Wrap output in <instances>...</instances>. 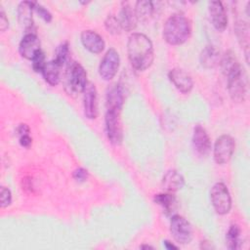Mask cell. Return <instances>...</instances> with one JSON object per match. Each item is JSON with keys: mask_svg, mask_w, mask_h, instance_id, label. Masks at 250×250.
<instances>
[{"mask_svg": "<svg viewBox=\"0 0 250 250\" xmlns=\"http://www.w3.org/2000/svg\"><path fill=\"white\" fill-rule=\"evenodd\" d=\"M35 2L22 1L18 6V20L20 24L25 29L30 30L33 27L32 14L34 11Z\"/></svg>", "mask_w": 250, "mask_h": 250, "instance_id": "obj_17", "label": "cell"}, {"mask_svg": "<svg viewBox=\"0 0 250 250\" xmlns=\"http://www.w3.org/2000/svg\"><path fill=\"white\" fill-rule=\"evenodd\" d=\"M88 175H89L88 171L86 169H84V168H78L72 174L74 180L79 182V183L85 182L88 179Z\"/></svg>", "mask_w": 250, "mask_h": 250, "instance_id": "obj_32", "label": "cell"}, {"mask_svg": "<svg viewBox=\"0 0 250 250\" xmlns=\"http://www.w3.org/2000/svg\"><path fill=\"white\" fill-rule=\"evenodd\" d=\"M140 248H153L152 246H149V245H142V246H140Z\"/></svg>", "mask_w": 250, "mask_h": 250, "instance_id": "obj_37", "label": "cell"}, {"mask_svg": "<svg viewBox=\"0 0 250 250\" xmlns=\"http://www.w3.org/2000/svg\"><path fill=\"white\" fill-rule=\"evenodd\" d=\"M83 93L84 114L89 119H95L98 116V95L95 85L91 82L87 83V86Z\"/></svg>", "mask_w": 250, "mask_h": 250, "instance_id": "obj_10", "label": "cell"}, {"mask_svg": "<svg viewBox=\"0 0 250 250\" xmlns=\"http://www.w3.org/2000/svg\"><path fill=\"white\" fill-rule=\"evenodd\" d=\"M124 104L123 89L119 84L111 85L106 92V110L121 111Z\"/></svg>", "mask_w": 250, "mask_h": 250, "instance_id": "obj_16", "label": "cell"}, {"mask_svg": "<svg viewBox=\"0 0 250 250\" xmlns=\"http://www.w3.org/2000/svg\"><path fill=\"white\" fill-rule=\"evenodd\" d=\"M81 42L85 49L93 54H100L104 49V41L103 37L94 30H84L81 35Z\"/></svg>", "mask_w": 250, "mask_h": 250, "instance_id": "obj_15", "label": "cell"}, {"mask_svg": "<svg viewBox=\"0 0 250 250\" xmlns=\"http://www.w3.org/2000/svg\"><path fill=\"white\" fill-rule=\"evenodd\" d=\"M208 11L213 26L219 31H224L228 25V16L223 3L220 1L209 2Z\"/></svg>", "mask_w": 250, "mask_h": 250, "instance_id": "obj_11", "label": "cell"}, {"mask_svg": "<svg viewBox=\"0 0 250 250\" xmlns=\"http://www.w3.org/2000/svg\"><path fill=\"white\" fill-rule=\"evenodd\" d=\"M104 26H105V29L110 33V34H113V35H116V34H119L121 32V25H120V22L118 21V19L112 15L108 16L104 21Z\"/></svg>", "mask_w": 250, "mask_h": 250, "instance_id": "obj_28", "label": "cell"}, {"mask_svg": "<svg viewBox=\"0 0 250 250\" xmlns=\"http://www.w3.org/2000/svg\"><path fill=\"white\" fill-rule=\"evenodd\" d=\"M199 60L205 68H213L220 62V52L216 47L208 45L201 51Z\"/></svg>", "mask_w": 250, "mask_h": 250, "instance_id": "obj_20", "label": "cell"}, {"mask_svg": "<svg viewBox=\"0 0 250 250\" xmlns=\"http://www.w3.org/2000/svg\"><path fill=\"white\" fill-rule=\"evenodd\" d=\"M185 186L184 177L177 170H169L162 179V188L166 192H176Z\"/></svg>", "mask_w": 250, "mask_h": 250, "instance_id": "obj_19", "label": "cell"}, {"mask_svg": "<svg viewBox=\"0 0 250 250\" xmlns=\"http://www.w3.org/2000/svg\"><path fill=\"white\" fill-rule=\"evenodd\" d=\"M235 32L240 45L245 50L246 61L248 62V49H249V27L248 24L242 21H238L235 23Z\"/></svg>", "mask_w": 250, "mask_h": 250, "instance_id": "obj_23", "label": "cell"}, {"mask_svg": "<svg viewBox=\"0 0 250 250\" xmlns=\"http://www.w3.org/2000/svg\"><path fill=\"white\" fill-rule=\"evenodd\" d=\"M118 21L122 29H124L125 31H132L136 28L139 21L136 16L135 9H133L128 2H122Z\"/></svg>", "mask_w": 250, "mask_h": 250, "instance_id": "obj_18", "label": "cell"}, {"mask_svg": "<svg viewBox=\"0 0 250 250\" xmlns=\"http://www.w3.org/2000/svg\"><path fill=\"white\" fill-rule=\"evenodd\" d=\"M120 112L116 110H106L105 112V131L108 141L115 146L121 144L123 139Z\"/></svg>", "mask_w": 250, "mask_h": 250, "instance_id": "obj_8", "label": "cell"}, {"mask_svg": "<svg viewBox=\"0 0 250 250\" xmlns=\"http://www.w3.org/2000/svg\"><path fill=\"white\" fill-rule=\"evenodd\" d=\"M164 246H165V248H167V249H178V247L176 246V245H174L173 243H171L170 241H168V240H165L164 241Z\"/></svg>", "mask_w": 250, "mask_h": 250, "instance_id": "obj_36", "label": "cell"}, {"mask_svg": "<svg viewBox=\"0 0 250 250\" xmlns=\"http://www.w3.org/2000/svg\"><path fill=\"white\" fill-rule=\"evenodd\" d=\"M191 34L189 20L181 14H175L167 19L163 26V37L170 45L184 44Z\"/></svg>", "mask_w": 250, "mask_h": 250, "instance_id": "obj_2", "label": "cell"}, {"mask_svg": "<svg viewBox=\"0 0 250 250\" xmlns=\"http://www.w3.org/2000/svg\"><path fill=\"white\" fill-rule=\"evenodd\" d=\"M235 148V142L229 135L220 136L214 146V160L217 164H226L231 158Z\"/></svg>", "mask_w": 250, "mask_h": 250, "instance_id": "obj_7", "label": "cell"}, {"mask_svg": "<svg viewBox=\"0 0 250 250\" xmlns=\"http://www.w3.org/2000/svg\"><path fill=\"white\" fill-rule=\"evenodd\" d=\"M210 198L215 211L220 215L228 214L231 208V197L224 183H216L210 191Z\"/></svg>", "mask_w": 250, "mask_h": 250, "instance_id": "obj_5", "label": "cell"}, {"mask_svg": "<svg viewBox=\"0 0 250 250\" xmlns=\"http://www.w3.org/2000/svg\"><path fill=\"white\" fill-rule=\"evenodd\" d=\"M240 229L237 225H231L227 232L226 240L229 249L234 250L240 246Z\"/></svg>", "mask_w": 250, "mask_h": 250, "instance_id": "obj_26", "label": "cell"}, {"mask_svg": "<svg viewBox=\"0 0 250 250\" xmlns=\"http://www.w3.org/2000/svg\"><path fill=\"white\" fill-rule=\"evenodd\" d=\"M60 67L61 65L55 61L47 62L43 70L42 74L47 83H49L52 86H56L60 82Z\"/></svg>", "mask_w": 250, "mask_h": 250, "instance_id": "obj_21", "label": "cell"}, {"mask_svg": "<svg viewBox=\"0 0 250 250\" xmlns=\"http://www.w3.org/2000/svg\"><path fill=\"white\" fill-rule=\"evenodd\" d=\"M170 231L173 238L180 244H188L192 239V227L180 215H174L170 220Z\"/></svg>", "mask_w": 250, "mask_h": 250, "instance_id": "obj_6", "label": "cell"}, {"mask_svg": "<svg viewBox=\"0 0 250 250\" xmlns=\"http://www.w3.org/2000/svg\"><path fill=\"white\" fill-rule=\"evenodd\" d=\"M20 137L21 136H23V135H27L29 134V127L26 125V124H21L18 129H17Z\"/></svg>", "mask_w": 250, "mask_h": 250, "instance_id": "obj_35", "label": "cell"}, {"mask_svg": "<svg viewBox=\"0 0 250 250\" xmlns=\"http://www.w3.org/2000/svg\"><path fill=\"white\" fill-rule=\"evenodd\" d=\"M40 45V40L38 39L36 34L32 32H27L20 42L19 52L21 57L27 60H32L35 55L39 51H41Z\"/></svg>", "mask_w": 250, "mask_h": 250, "instance_id": "obj_12", "label": "cell"}, {"mask_svg": "<svg viewBox=\"0 0 250 250\" xmlns=\"http://www.w3.org/2000/svg\"><path fill=\"white\" fill-rule=\"evenodd\" d=\"M34 10L37 12V14L46 21V22H50L52 21V15L51 13L45 9L43 6H41L40 4L35 2V6H34Z\"/></svg>", "mask_w": 250, "mask_h": 250, "instance_id": "obj_31", "label": "cell"}, {"mask_svg": "<svg viewBox=\"0 0 250 250\" xmlns=\"http://www.w3.org/2000/svg\"><path fill=\"white\" fill-rule=\"evenodd\" d=\"M68 54H69V48H68V44L67 42H63L62 44H60L57 49H56V57H55V61L61 65L62 66L68 59Z\"/></svg>", "mask_w": 250, "mask_h": 250, "instance_id": "obj_27", "label": "cell"}, {"mask_svg": "<svg viewBox=\"0 0 250 250\" xmlns=\"http://www.w3.org/2000/svg\"><path fill=\"white\" fill-rule=\"evenodd\" d=\"M127 53L131 65L140 71L148 68L154 59L152 42L143 33L130 35L127 43Z\"/></svg>", "mask_w": 250, "mask_h": 250, "instance_id": "obj_1", "label": "cell"}, {"mask_svg": "<svg viewBox=\"0 0 250 250\" xmlns=\"http://www.w3.org/2000/svg\"><path fill=\"white\" fill-rule=\"evenodd\" d=\"M153 200L156 204L160 205L166 213H171L176 205V197L170 192L155 194Z\"/></svg>", "mask_w": 250, "mask_h": 250, "instance_id": "obj_25", "label": "cell"}, {"mask_svg": "<svg viewBox=\"0 0 250 250\" xmlns=\"http://www.w3.org/2000/svg\"><path fill=\"white\" fill-rule=\"evenodd\" d=\"M120 65V57L117 51L113 48L109 49L104 56L99 65V74L104 80H111Z\"/></svg>", "mask_w": 250, "mask_h": 250, "instance_id": "obj_9", "label": "cell"}, {"mask_svg": "<svg viewBox=\"0 0 250 250\" xmlns=\"http://www.w3.org/2000/svg\"><path fill=\"white\" fill-rule=\"evenodd\" d=\"M228 90L232 101L243 102L247 91V75L243 67L240 66L227 76Z\"/></svg>", "mask_w": 250, "mask_h": 250, "instance_id": "obj_4", "label": "cell"}, {"mask_svg": "<svg viewBox=\"0 0 250 250\" xmlns=\"http://www.w3.org/2000/svg\"><path fill=\"white\" fill-rule=\"evenodd\" d=\"M0 29L2 32H4L9 27V21L6 17V14L2 7H0Z\"/></svg>", "mask_w": 250, "mask_h": 250, "instance_id": "obj_33", "label": "cell"}, {"mask_svg": "<svg viewBox=\"0 0 250 250\" xmlns=\"http://www.w3.org/2000/svg\"><path fill=\"white\" fill-rule=\"evenodd\" d=\"M220 63H221L222 72L226 77L241 66L240 63L238 62L236 57L234 56V54L231 51H227L223 55V57L220 61Z\"/></svg>", "mask_w": 250, "mask_h": 250, "instance_id": "obj_22", "label": "cell"}, {"mask_svg": "<svg viewBox=\"0 0 250 250\" xmlns=\"http://www.w3.org/2000/svg\"><path fill=\"white\" fill-rule=\"evenodd\" d=\"M87 73L84 67L75 62H69L65 72V91L68 95L83 93L87 86Z\"/></svg>", "mask_w": 250, "mask_h": 250, "instance_id": "obj_3", "label": "cell"}, {"mask_svg": "<svg viewBox=\"0 0 250 250\" xmlns=\"http://www.w3.org/2000/svg\"><path fill=\"white\" fill-rule=\"evenodd\" d=\"M192 146L196 152L203 156L207 155L211 149V141L208 133L200 125H196L193 129Z\"/></svg>", "mask_w": 250, "mask_h": 250, "instance_id": "obj_14", "label": "cell"}, {"mask_svg": "<svg viewBox=\"0 0 250 250\" xmlns=\"http://www.w3.org/2000/svg\"><path fill=\"white\" fill-rule=\"evenodd\" d=\"M168 77L174 86L182 93L188 94L193 87L191 76L182 68H173L169 71Z\"/></svg>", "mask_w": 250, "mask_h": 250, "instance_id": "obj_13", "label": "cell"}, {"mask_svg": "<svg viewBox=\"0 0 250 250\" xmlns=\"http://www.w3.org/2000/svg\"><path fill=\"white\" fill-rule=\"evenodd\" d=\"M134 9H135V13L138 21H142L148 20L152 16L153 10H154L153 3L147 0L137 1Z\"/></svg>", "mask_w": 250, "mask_h": 250, "instance_id": "obj_24", "label": "cell"}, {"mask_svg": "<svg viewBox=\"0 0 250 250\" xmlns=\"http://www.w3.org/2000/svg\"><path fill=\"white\" fill-rule=\"evenodd\" d=\"M31 61H32L33 70L36 72H42V70L46 64L44 53L42 51H39Z\"/></svg>", "mask_w": 250, "mask_h": 250, "instance_id": "obj_29", "label": "cell"}, {"mask_svg": "<svg viewBox=\"0 0 250 250\" xmlns=\"http://www.w3.org/2000/svg\"><path fill=\"white\" fill-rule=\"evenodd\" d=\"M0 205L1 208L8 207L12 202V193L11 190L6 187L0 188Z\"/></svg>", "mask_w": 250, "mask_h": 250, "instance_id": "obj_30", "label": "cell"}, {"mask_svg": "<svg viewBox=\"0 0 250 250\" xmlns=\"http://www.w3.org/2000/svg\"><path fill=\"white\" fill-rule=\"evenodd\" d=\"M20 144H21V146H23V147H26V148L29 147V146H31V144H32V139L30 138L29 134L21 136V137H20Z\"/></svg>", "mask_w": 250, "mask_h": 250, "instance_id": "obj_34", "label": "cell"}]
</instances>
